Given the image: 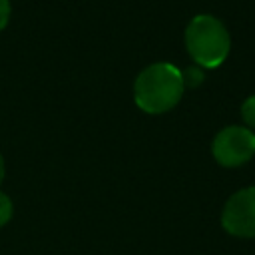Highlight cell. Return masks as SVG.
I'll list each match as a JSON object with an SVG mask.
<instances>
[{
    "label": "cell",
    "instance_id": "1",
    "mask_svg": "<svg viewBox=\"0 0 255 255\" xmlns=\"http://www.w3.org/2000/svg\"><path fill=\"white\" fill-rule=\"evenodd\" d=\"M181 70L169 62H157L143 68L133 84L135 106L151 116L165 114L175 108L183 96Z\"/></svg>",
    "mask_w": 255,
    "mask_h": 255
},
{
    "label": "cell",
    "instance_id": "2",
    "mask_svg": "<svg viewBox=\"0 0 255 255\" xmlns=\"http://www.w3.org/2000/svg\"><path fill=\"white\" fill-rule=\"evenodd\" d=\"M185 48L199 68H217L225 62L231 38L221 20L211 14H197L185 28Z\"/></svg>",
    "mask_w": 255,
    "mask_h": 255
},
{
    "label": "cell",
    "instance_id": "3",
    "mask_svg": "<svg viewBox=\"0 0 255 255\" xmlns=\"http://www.w3.org/2000/svg\"><path fill=\"white\" fill-rule=\"evenodd\" d=\"M211 153L219 165L239 167L255 155V133L243 126H227L213 137Z\"/></svg>",
    "mask_w": 255,
    "mask_h": 255
},
{
    "label": "cell",
    "instance_id": "4",
    "mask_svg": "<svg viewBox=\"0 0 255 255\" xmlns=\"http://www.w3.org/2000/svg\"><path fill=\"white\" fill-rule=\"evenodd\" d=\"M221 225L233 237H255V185L235 191L225 201Z\"/></svg>",
    "mask_w": 255,
    "mask_h": 255
},
{
    "label": "cell",
    "instance_id": "5",
    "mask_svg": "<svg viewBox=\"0 0 255 255\" xmlns=\"http://www.w3.org/2000/svg\"><path fill=\"white\" fill-rule=\"evenodd\" d=\"M181 80H183V88H195L203 82V68L199 66H189L181 72Z\"/></svg>",
    "mask_w": 255,
    "mask_h": 255
},
{
    "label": "cell",
    "instance_id": "6",
    "mask_svg": "<svg viewBox=\"0 0 255 255\" xmlns=\"http://www.w3.org/2000/svg\"><path fill=\"white\" fill-rule=\"evenodd\" d=\"M241 118L249 128H255V96L247 98L241 104Z\"/></svg>",
    "mask_w": 255,
    "mask_h": 255
},
{
    "label": "cell",
    "instance_id": "7",
    "mask_svg": "<svg viewBox=\"0 0 255 255\" xmlns=\"http://www.w3.org/2000/svg\"><path fill=\"white\" fill-rule=\"evenodd\" d=\"M12 213H14V205H12V199L0 191V227L6 225L10 219H12Z\"/></svg>",
    "mask_w": 255,
    "mask_h": 255
},
{
    "label": "cell",
    "instance_id": "8",
    "mask_svg": "<svg viewBox=\"0 0 255 255\" xmlns=\"http://www.w3.org/2000/svg\"><path fill=\"white\" fill-rule=\"evenodd\" d=\"M10 12H12V8H10V0H0V32L6 28V24H8V20H10Z\"/></svg>",
    "mask_w": 255,
    "mask_h": 255
},
{
    "label": "cell",
    "instance_id": "9",
    "mask_svg": "<svg viewBox=\"0 0 255 255\" xmlns=\"http://www.w3.org/2000/svg\"><path fill=\"white\" fill-rule=\"evenodd\" d=\"M4 173H6V165H4V157L0 155V183H2V179H4Z\"/></svg>",
    "mask_w": 255,
    "mask_h": 255
}]
</instances>
